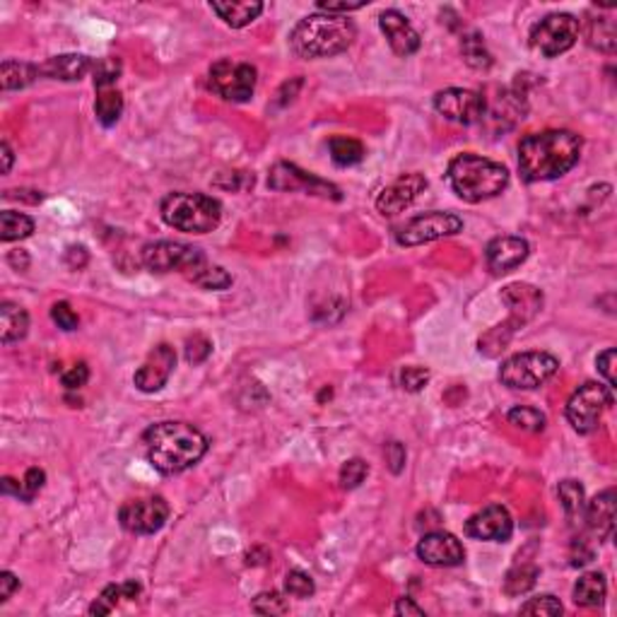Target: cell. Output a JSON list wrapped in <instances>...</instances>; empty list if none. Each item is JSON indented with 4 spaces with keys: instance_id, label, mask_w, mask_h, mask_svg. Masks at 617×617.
<instances>
[{
    "instance_id": "7a4b0ae2",
    "label": "cell",
    "mask_w": 617,
    "mask_h": 617,
    "mask_svg": "<svg viewBox=\"0 0 617 617\" xmlns=\"http://www.w3.org/2000/svg\"><path fill=\"white\" fill-rule=\"evenodd\" d=\"M581 138L572 131H542L518 142V169L528 184L552 181L576 167L581 157Z\"/></svg>"
},
{
    "instance_id": "cb8c5ba5",
    "label": "cell",
    "mask_w": 617,
    "mask_h": 617,
    "mask_svg": "<svg viewBox=\"0 0 617 617\" xmlns=\"http://www.w3.org/2000/svg\"><path fill=\"white\" fill-rule=\"evenodd\" d=\"M212 12L232 29H242L249 27L253 20H259L263 12V3L259 0H212Z\"/></svg>"
},
{
    "instance_id": "8d00e7d4",
    "label": "cell",
    "mask_w": 617,
    "mask_h": 617,
    "mask_svg": "<svg viewBox=\"0 0 617 617\" xmlns=\"http://www.w3.org/2000/svg\"><path fill=\"white\" fill-rule=\"evenodd\" d=\"M507 420L509 425H514L521 432H542L545 429V415H542L538 408H531V405H517L507 413Z\"/></svg>"
},
{
    "instance_id": "52a82bcc",
    "label": "cell",
    "mask_w": 617,
    "mask_h": 617,
    "mask_svg": "<svg viewBox=\"0 0 617 617\" xmlns=\"http://www.w3.org/2000/svg\"><path fill=\"white\" fill-rule=\"evenodd\" d=\"M559 359L550 352H521L509 357L500 369V381L514 391H533L557 374Z\"/></svg>"
},
{
    "instance_id": "f5cc1de1",
    "label": "cell",
    "mask_w": 617,
    "mask_h": 617,
    "mask_svg": "<svg viewBox=\"0 0 617 617\" xmlns=\"http://www.w3.org/2000/svg\"><path fill=\"white\" fill-rule=\"evenodd\" d=\"M87 260H90V253H87V249H84V246H68V251H66L68 268L80 270V268L87 266Z\"/></svg>"
},
{
    "instance_id": "ee69618b",
    "label": "cell",
    "mask_w": 617,
    "mask_h": 617,
    "mask_svg": "<svg viewBox=\"0 0 617 617\" xmlns=\"http://www.w3.org/2000/svg\"><path fill=\"white\" fill-rule=\"evenodd\" d=\"M44 485H46V473L42 468H29L25 477H22V483H20V497L17 500L34 501V497L44 490Z\"/></svg>"
},
{
    "instance_id": "db71d44e",
    "label": "cell",
    "mask_w": 617,
    "mask_h": 617,
    "mask_svg": "<svg viewBox=\"0 0 617 617\" xmlns=\"http://www.w3.org/2000/svg\"><path fill=\"white\" fill-rule=\"evenodd\" d=\"M589 562H593V550L586 548L584 541H574V545H572V565L574 567H584Z\"/></svg>"
},
{
    "instance_id": "7bdbcfd3",
    "label": "cell",
    "mask_w": 617,
    "mask_h": 617,
    "mask_svg": "<svg viewBox=\"0 0 617 617\" xmlns=\"http://www.w3.org/2000/svg\"><path fill=\"white\" fill-rule=\"evenodd\" d=\"M429 369L425 367H403L398 372V386L408 393H420L429 384Z\"/></svg>"
},
{
    "instance_id": "f35d334b",
    "label": "cell",
    "mask_w": 617,
    "mask_h": 617,
    "mask_svg": "<svg viewBox=\"0 0 617 617\" xmlns=\"http://www.w3.org/2000/svg\"><path fill=\"white\" fill-rule=\"evenodd\" d=\"M284 591H287V596H292V598H308V596H314V591H317V584H314V579L307 572L292 569V572H287V576H284Z\"/></svg>"
},
{
    "instance_id": "ba28073f",
    "label": "cell",
    "mask_w": 617,
    "mask_h": 617,
    "mask_svg": "<svg viewBox=\"0 0 617 617\" xmlns=\"http://www.w3.org/2000/svg\"><path fill=\"white\" fill-rule=\"evenodd\" d=\"M615 403V396H613V389L610 386L596 384V381H589V384L579 386L572 398L567 401V420L569 425L574 427V432L579 434H591L598 429L601 425L603 413Z\"/></svg>"
},
{
    "instance_id": "e575fe53",
    "label": "cell",
    "mask_w": 617,
    "mask_h": 617,
    "mask_svg": "<svg viewBox=\"0 0 617 617\" xmlns=\"http://www.w3.org/2000/svg\"><path fill=\"white\" fill-rule=\"evenodd\" d=\"M461 51H463V59H466L468 66L476 68V70H487V68L493 66V53L487 51L483 36L477 32H470L463 36Z\"/></svg>"
},
{
    "instance_id": "d6986e66",
    "label": "cell",
    "mask_w": 617,
    "mask_h": 617,
    "mask_svg": "<svg viewBox=\"0 0 617 617\" xmlns=\"http://www.w3.org/2000/svg\"><path fill=\"white\" fill-rule=\"evenodd\" d=\"M427 188V179L422 174H401L393 184H389L376 198V210L381 215H401L417 201V196Z\"/></svg>"
},
{
    "instance_id": "bcb514c9",
    "label": "cell",
    "mask_w": 617,
    "mask_h": 617,
    "mask_svg": "<svg viewBox=\"0 0 617 617\" xmlns=\"http://www.w3.org/2000/svg\"><path fill=\"white\" fill-rule=\"evenodd\" d=\"M210 352H212V342L205 335H193L186 341V359L191 365H203L210 357Z\"/></svg>"
},
{
    "instance_id": "6da1fadb",
    "label": "cell",
    "mask_w": 617,
    "mask_h": 617,
    "mask_svg": "<svg viewBox=\"0 0 617 617\" xmlns=\"http://www.w3.org/2000/svg\"><path fill=\"white\" fill-rule=\"evenodd\" d=\"M142 449L157 473L179 476L193 468L208 451V439L198 427L188 422H157L142 434Z\"/></svg>"
},
{
    "instance_id": "4dcf8cb0",
    "label": "cell",
    "mask_w": 617,
    "mask_h": 617,
    "mask_svg": "<svg viewBox=\"0 0 617 617\" xmlns=\"http://www.w3.org/2000/svg\"><path fill=\"white\" fill-rule=\"evenodd\" d=\"M328 150H331V159H333L338 167H352V164H359L365 159V145L355 138H348V135H335L328 140Z\"/></svg>"
},
{
    "instance_id": "ac0fdd59",
    "label": "cell",
    "mask_w": 617,
    "mask_h": 617,
    "mask_svg": "<svg viewBox=\"0 0 617 617\" xmlns=\"http://www.w3.org/2000/svg\"><path fill=\"white\" fill-rule=\"evenodd\" d=\"M176 367V352L172 345L162 342L155 350L145 357L138 372L133 376V384L140 389L142 393H155L159 391L162 386H167L169 376Z\"/></svg>"
},
{
    "instance_id": "7c38bea8",
    "label": "cell",
    "mask_w": 617,
    "mask_h": 617,
    "mask_svg": "<svg viewBox=\"0 0 617 617\" xmlns=\"http://www.w3.org/2000/svg\"><path fill=\"white\" fill-rule=\"evenodd\" d=\"M268 186L273 191L280 193H294L301 191L307 196H318V198H331V201H341V188L331 181H324L321 176L308 174L304 169H300L297 164H290V162H277L270 169V176H268Z\"/></svg>"
},
{
    "instance_id": "5b68a950",
    "label": "cell",
    "mask_w": 617,
    "mask_h": 617,
    "mask_svg": "<svg viewBox=\"0 0 617 617\" xmlns=\"http://www.w3.org/2000/svg\"><path fill=\"white\" fill-rule=\"evenodd\" d=\"M159 212L169 227L186 234H208L222 220L220 201L205 193H169Z\"/></svg>"
},
{
    "instance_id": "f1b7e54d",
    "label": "cell",
    "mask_w": 617,
    "mask_h": 617,
    "mask_svg": "<svg viewBox=\"0 0 617 617\" xmlns=\"http://www.w3.org/2000/svg\"><path fill=\"white\" fill-rule=\"evenodd\" d=\"M608 584L601 572H589L574 584V603L584 605V608H598L605 601Z\"/></svg>"
},
{
    "instance_id": "ab89813d",
    "label": "cell",
    "mask_w": 617,
    "mask_h": 617,
    "mask_svg": "<svg viewBox=\"0 0 617 617\" xmlns=\"http://www.w3.org/2000/svg\"><path fill=\"white\" fill-rule=\"evenodd\" d=\"M562 603L555 596H538L531 598L521 605V615H535V617H557L562 615Z\"/></svg>"
},
{
    "instance_id": "603a6c76",
    "label": "cell",
    "mask_w": 617,
    "mask_h": 617,
    "mask_svg": "<svg viewBox=\"0 0 617 617\" xmlns=\"http://www.w3.org/2000/svg\"><path fill=\"white\" fill-rule=\"evenodd\" d=\"M39 68H42V76L51 77V80L77 83L92 70V60L87 59L84 53H60V56H53Z\"/></svg>"
},
{
    "instance_id": "ffe728a7",
    "label": "cell",
    "mask_w": 617,
    "mask_h": 617,
    "mask_svg": "<svg viewBox=\"0 0 617 617\" xmlns=\"http://www.w3.org/2000/svg\"><path fill=\"white\" fill-rule=\"evenodd\" d=\"M379 27H381V32H384L386 42H389L393 53L401 56V59H408L422 46V39H420L417 29L410 25L408 17L398 12V10H384L379 15Z\"/></svg>"
},
{
    "instance_id": "e0dca14e",
    "label": "cell",
    "mask_w": 617,
    "mask_h": 617,
    "mask_svg": "<svg viewBox=\"0 0 617 617\" xmlns=\"http://www.w3.org/2000/svg\"><path fill=\"white\" fill-rule=\"evenodd\" d=\"M514 533V518L501 504H490L466 521V535L476 541L507 542Z\"/></svg>"
},
{
    "instance_id": "836d02e7",
    "label": "cell",
    "mask_w": 617,
    "mask_h": 617,
    "mask_svg": "<svg viewBox=\"0 0 617 617\" xmlns=\"http://www.w3.org/2000/svg\"><path fill=\"white\" fill-rule=\"evenodd\" d=\"M589 44L593 49L603 51V53H613L617 46V29L615 20L610 17H596L589 22Z\"/></svg>"
},
{
    "instance_id": "74e56055",
    "label": "cell",
    "mask_w": 617,
    "mask_h": 617,
    "mask_svg": "<svg viewBox=\"0 0 617 617\" xmlns=\"http://www.w3.org/2000/svg\"><path fill=\"white\" fill-rule=\"evenodd\" d=\"M251 610L259 613V615H284V613H290V603L284 601L283 593L266 591L253 598Z\"/></svg>"
},
{
    "instance_id": "44dd1931",
    "label": "cell",
    "mask_w": 617,
    "mask_h": 617,
    "mask_svg": "<svg viewBox=\"0 0 617 617\" xmlns=\"http://www.w3.org/2000/svg\"><path fill=\"white\" fill-rule=\"evenodd\" d=\"M528 253H531V246L521 236H497L487 244L485 260L494 276H507L528 259Z\"/></svg>"
},
{
    "instance_id": "d4e9b609",
    "label": "cell",
    "mask_w": 617,
    "mask_h": 617,
    "mask_svg": "<svg viewBox=\"0 0 617 617\" xmlns=\"http://www.w3.org/2000/svg\"><path fill=\"white\" fill-rule=\"evenodd\" d=\"M27 331H29V314L20 304L3 301L0 304V342L10 345V342L22 341Z\"/></svg>"
},
{
    "instance_id": "9f6ffc18",
    "label": "cell",
    "mask_w": 617,
    "mask_h": 617,
    "mask_svg": "<svg viewBox=\"0 0 617 617\" xmlns=\"http://www.w3.org/2000/svg\"><path fill=\"white\" fill-rule=\"evenodd\" d=\"M0 152H3V174H10L12 162H15V152H12V148H10L8 140L0 142Z\"/></svg>"
},
{
    "instance_id": "2e32d148",
    "label": "cell",
    "mask_w": 617,
    "mask_h": 617,
    "mask_svg": "<svg viewBox=\"0 0 617 617\" xmlns=\"http://www.w3.org/2000/svg\"><path fill=\"white\" fill-rule=\"evenodd\" d=\"M415 552L429 567H459L466 559L463 542L446 531H432V533L422 535Z\"/></svg>"
},
{
    "instance_id": "681fc988",
    "label": "cell",
    "mask_w": 617,
    "mask_h": 617,
    "mask_svg": "<svg viewBox=\"0 0 617 617\" xmlns=\"http://www.w3.org/2000/svg\"><path fill=\"white\" fill-rule=\"evenodd\" d=\"M615 362H617L615 348H608V350L601 352L598 359H596V367H598L601 376L605 379V386H610V389H615Z\"/></svg>"
},
{
    "instance_id": "9a60e30c",
    "label": "cell",
    "mask_w": 617,
    "mask_h": 617,
    "mask_svg": "<svg viewBox=\"0 0 617 617\" xmlns=\"http://www.w3.org/2000/svg\"><path fill=\"white\" fill-rule=\"evenodd\" d=\"M434 108L437 114L449 118L453 124L473 125L480 124L487 108V100L476 90H461V87H449L442 92L434 94Z\"/></svg>"
},
{
    "instance_id": "d590c367",
    "label": "cell",
    "mask_w": 617,
    "mask_h": 617,
    "mask_svg": "<svg viewBox=\"0 0 617 617\" xmlns=\"http://www.w3.org/2000/svg\"><path fill=\"white\" fill-rule=\"evenodd\" d=\"M538 567L533 565H521V567H514L504 579V593L507 596H524L535 586L538 581Z\"/></svg>"
},
{
    "instance_id": "f546056e",
    "label": "cell",
    "mask_w": 617,
    "mask_h": 617,
    "mask_svg": "<svg viewBox=\"0 0 617 617\" xmlns=\"http://www.w3.org/2000/svg\"><path fill=\"white\" fill-rule=\"evenodd\" d=\"M94 114L104 128L118 124L124 114V97L116 87H97V101H94Z\"/></svg>"
},
{
    "instance_id": "83f0119b",
    "label": "cell",
    "mask_w": 617,
    "mask_h": 617,
    "mask_svg": "<svg viewBox=\"0 0 617 617\" xmlns=\"http://www.w3.org/2000/svg\"><path fill=\"white\" fill-rule=\"evenodd\" d=\"M184 276L188 277L193 284L203 287V290H215V292L227 290V287L232 284V276L227 273L225 268L212 266V263H208V259L198 260L196 266H191L186 270Z\"/></svg>"
},
{
    "instance_id": "4fadbf2b",
    "label": "cell",
    "mask_w": 617,
    "mask_h": 617,
    "mask_svg": "<svg viewBox=\"0 0 617 617\" xmlns=\"http://www.w3.org/2000/svg\"><path fill=\"white\" fill-rule=\"evenodd\" d=\"M169 518V504L164 497L152 494V497H140V500L125 501L118 511V521L128 533L135 535H152L164 528Z\"/></svg>"
},
{
    "instance_id": "d6a6232c",
    "label": "cell",
    "mask_w": 617,
    "mask_h": 617,
    "mask_svg": "<svg viewBox=\"0 0 617 617\" xmlns=\"http://www.w3.org/2000/svg\"><path fill=\"white\" fill-rule=\"evenodd\" d=\"M557 494H559V501H562V507H565V511H567L569 521L576 524L579 518L584 517V509H586L584 485L579 483V480H562L557 487Z\"/></svg>"
},
{
    "instance_id": "30bf717a",
    "label": "cell",
    "mask_w": 617,
    "mask_h": 617,
    "mask_svg": "<svg viewBox=\"0 0 617 617\" xmlns=\"http://www.w3.org/2000/svg\"><path fill=\"white\" fill-rule=\"evenodd\" d=\"M256 68L242 60L222 59L212 63L210 68V87L215 90L222 100L244 104L256 92Z\"/></svg>"
},
{
    "instance_id": "1f68e13d",
    "label": "cell",
    "mask_w": 617,
    "mask_h": 617,
    "mask_svg": "<svg viewBox=\"0 0 617 617\" xmlns=\"http://www.w3.org/2000/svg\"><path fill=\"white\" fill-rule=\"evenodd\" d=\"M34 220L25 212H15V210H5L0 212V239L3 242H20L32 236Z\"/></svg>"
},
{
    "instance_id": "7dc6e473",
    "label": "cell",
    "mask_w": 617,
    "mask_h": 617,
    "mask_svg": "<svg viewBox=\"0 0 617 617\" xmlns=\"http://www.w3.org/2000/svg\"><path fill=\"white\" fill-rule=\"evenodd\" d=\"M367 3L369 0H352V3H348V0H318L317 8L321 10V12H325V15L348 17V12L362 10Z\"/></svg>"
},
{
    "instance_id": "60d3db41",
    "label": "cell",
    "mask_w": 617,
    "mask_h": 617,
    "mask_svg": "<svg viewBox=\"0 0 617 617\" xmlns=\"http://www.w3.org/2000/svg\"><path fill=\"white\" fill-rule=\"evenodd\" d=\"M94 87H114L121 76V60L118 59H100L92 63Z\"/></svg>"
},
{
    "instance_id": "9c48e42d",
    "label": "cell",
    "mask_w": 617,
    "mask_h": 617,
    "mask_svg": "<svg viewBox=\"0 0 617 617\" xmlns=\"http://www.w3.org/2000/svg\"><path fill=\"white\" fill-rule=\"evenodd\" d=\"M579 32H581V25L574 15L555 12L535 22L531 29V46L545 59H557L574 46Z\"/></svg>"
},
{
    "instance_id": "7402d4cb",
    "label": "cell",
    "mask_w": 617,
    "mask_h": 617,
    "mask_svg": "<svg viewBox=\"0 0 617 617\" xmlns=\"http://www.w3.org/2000/svg\"><path fill=\"white\" fill-rule=\"evenodd\" d=\"M584 518L589 531L598 541H610L615 533V490L596 494L584 509Z\"/></svg>"
},
{
    "instance_id": "f6af8a7d",
    "label": "cell",
    "mask_w": 617,
    "mask_h": 617,
    "mask_svg": "<svg viewBox=\"0 0 617 617\" xmlns=\"http://www.w3.org/2000/svg\"><path fill=\"white\" fill-rule=\"evenodd\" d=\"M51 318H53V324L59 325L60 331H68V333L77 331V325H80V318H77V314L68 301H56L51 307Z\"/></svg>"
},
{
    "instance_id": "8fae6325",
    "label": "cell",
    "mask_w": 617,
    "mask_h": 617,
    "mask_svg": "<svg viewBox=\"0 0 617 617\" xmlns=\"http://www.w3.org/2000/svg\"><path fill=\"white\" fill-rule=\"evenodd\" d=\"M461 229H463V220L459 215L432 210V212H422V215L408 220L396 232V239H398L401 246H420V244L437 242V239H444V236H453Z\"/></svg>"
},
{
    "instance_id": "484cf974",
    "label": "cell",
    "mask_w": 617,
    "mask_h": 617,
    "mask_svg": "<svg viewBox=\"0 0 617 617\" xmlns=\"http://www.w3.org/2000/svg\"><path fill=\"white\" fill-rule=\"evenodd\" d=\"M39 76H42L39 66H32V63H25V60H3V66H0V87H3V92L25 90Z\"/></svg>"
},
{
    "instance_id": "277c9868",
    "label": "cell",
    "mask_w": 617,
    "mask_h": 617,
    "mask_svg": "<svg viewBox=\"0 0 617 617\" xmlns=\"http://www.w3.org/2000/svg\"><path fill=\"white\" fill-rule=\"evenodd\" d=\"M449 184L461 201L483 203L500 196L509 186V172L500 162L480 157L473 152H463L451 159Z\"/></svg>"
},
{
    "instance_id": "3957f363",
    "label": "cell",
    "mask_w": 617,
    "mask_h": 617,
    "mask_svg": "<svg viewBox=\"0 0 617 617\" xmlns=\"http://www.w3.org/2000/svg\"><path fill=\"white\" fill-rule=\"evenodd\" d=\"M357 36V27L342 15L317 12L297 22L290 44L301 59H331L348 51Z\"/></svg>"
},
{
    "instance_id": "11a10c76",
    "label": "cell",
    "mask_w": 617,
    "mask_h": 617,
    "mask_svg": "<svg viewBox=\"0 0 617 617\" xmlns=\"http://www.w3.org/2000/svg\"><path fill=\"white\" fill-rule=\"evenodd\" d=\"M396 615L401 617H425V610L420 608L413 598H398L396 603Z\"/></svg>"
},
{
    "instance_id": "4316f807",
    "label": "cell",
    "mask_w": 617,
    "mask_h": 617,
    "mask_svg": "<svg viewBox=\"0 0 617 617\" xmlns=\"http://www.w3.org/2000/svg\"><path fill=\"white\" fill-rule=\"evenodd\" d=\"M142 586L138 581H124V584H111L100 593V598L90 605V615H108L114 613L121 601H135L140 596Z\"/></svg>"
},
{
    "instance_id": "816d5d0a",
    "label": "cell",
    "mask_w": 617,
    "mask_h": 617,
    "mask_svg": "<svg viewBox=\"0 0 617 617\" xmlns=\"http://www.w3.org/2000/svg\"><path fill=\"white\" fill-rule=\"evenodd\" d=\"M20 589V579L12 572H0V603H8L12 598V593Z\"/></svg>"
},
{
    "instance_id": "b9f144b4",
    "label": "cell",
    "mask_w": 617,
    "mask_h": 617,
    "mask_svg": "<svg viewBox=\"0 0 617 617\" xmlns=\"http://www.w3.org/2000/svg\"><path fill=\"white\" fill-rule=\"evenodd\" d=\"M369 476V466L362 459L345 461V466L341 468V487L342 490H355L365 483V477Z\"/></svg>"
},
{
    "instance_id": "8992f818",
    "label": "cell",
    "mask_w": 617,
    "mask_h": 617,
    "mask_svg": "<svg viewBox=\"0 0 617 617\" xmlns=\"http://www.w3.org/2000/svg\"><path fill=\"white\" fill-rule=\"evenodd\" d=\"M501 300L507 301V307L511 308V317L507 324L494 325L493 331L480 341V352H485L487 357H494L497 352L504 350L507 342L511 341V335L517 333L521 325L528 324L542 307V292L528 283H514L504 287Z\"/></svg>"
},
{
    "instance_id": "5bb4252c",
    "label": "cell",
    "mask_w": 617,
    "mask_h": 617,
    "mask_svg": "<svg viewBox=\"0 0 617 617\" xmlns=\"http://www.w3.org/2000/svg\"><path fill=\"white\" fill-rule=\"evenodd\" d=\"M140 259L142 266L152 273H172V270L186 273L188 268L205 259V253L181 242H152L142 246Z\"/></svg>"
},
{
    "instance_id": "c3c4849f",
    "label": "cell",
    "mask_w": 617,
    "mask_h": 617,
    "mask_svg": "<svg viewBox=\"0 0 617 617\" xmlns=\"http://www.w3.org/2000/svg\"><path fill=\"white\" fill-rule=\"evenodd\" d=\"M60 381H63V386H66L68 391H77V389H83V386L90 381V367H87L84 362H77V365H73L68 372H63Z\"/></svg>"
},
{
    "instance_id": "f907efd6",
    "label": "cell",
    "mask_w": 617,
    "mask_h": 617,
    "mask_svg": "<svg viewBox=\"0 0 617 617\" xmlns=\"http://www.w3.org/2000/svg\"><path fill=\"white\" fill-rule=\"evenodd\" d=\"M384 456H386V463H389V468H391V473H401L403 468H405V446H403L401 442H389L384 449Z\"/></svg>"
}]
</instances>
